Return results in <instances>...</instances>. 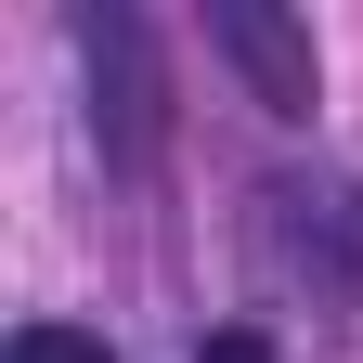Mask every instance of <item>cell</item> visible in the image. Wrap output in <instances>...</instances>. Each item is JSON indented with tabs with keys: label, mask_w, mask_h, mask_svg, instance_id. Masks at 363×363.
<instances>
[{
	"label": "cell",
	"mask_w": 363,
	"mask_h": 363,
	"mask_svg": "<svg viewBox=\"0 0 363 363\" xmlns=\"http://www.w3.org/2000/svg\"><path fill=\"white\" fill-rule=\"evenodd\" d=\"M272 234H286V259L311 286H337L363 311V182H286L272 195Z\"/></svg>",
	"instance_id": "1"
},
{
	"label": "cell",
	"mask_w": 363,
	"mask_h": 363,
	"mask_svg": "<svg viewBox=\"0 0 363 363\" xmlns=\"http://www.w3.org/2000/svg\"><path fill=\"white\" fill-rule=\"evenodd\" d=\"M208 39L259 78V104H272V117H311V39L272 13V0H208Z\"/></svg>",
	"instance_id": "2"
},
{
	"label": "cell",
	"mask_w": 363,
	"mask_h": 363,
	"mask_svg": "<svg viewBox=\"0 0 363 363\" xmlns=\"http://www.w3.org/2000/svg\"><path fill=\"white\" fill-rule=\"evenodd\" d=\"M78 39H91V78H104L117 156H156V65H143V26H130V13H78Z\"/></svg>",
	"instance_id": "3"
},
{
	"label": "cell",
	"mask_w": 363,
	"mask_h": 363,
	"mask_svg": "<svg viewBox=\"0 0 363 363\" xmlns=\"http://www.w3.org/2000/svg\"><path fill=\"white\" fill-rule=\"evenodd\" d=\"M0 363H117V350L91 337V325H13V350H0Z\"/></svg>",
	"instance_id": "4"
},
{
	"label": "cell",
	"mask_w": 363,
	"mask_h": 363,
	"mask_svg": "<svg viewBox=\"0 0 363 363\" xmlns=\"http://www.w3.org/2000/svg\"><path fill=\"white\" fill-rule=\"evenodd\" d=\"M208 363H272V350H259L247 325H220V337H208Z\"/></svg>",
	"instance_id": "5"
}]
</instances>
